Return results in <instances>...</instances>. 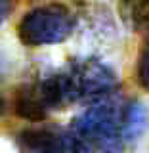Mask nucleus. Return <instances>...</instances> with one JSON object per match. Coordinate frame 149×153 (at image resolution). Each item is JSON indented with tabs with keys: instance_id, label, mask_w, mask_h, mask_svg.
<instances>
[{
	"instance_id": "9d476101",
	"label": "nucleus",
	"mask_w": 149,
	"mask_h": 153,
	"mask_svg": "<svg viewBox=\"0 0 149 153\" xmlns=\"http://www.w3.org/2000/svg\"><path fill=\"white\" fill-rule=\"evenodd\" d=\"M2 109H4V102H2V98H0V113H2Z\"/></svg>"
},
{
	"instance_id": "423d86ee",
	"label": "nucleus",
	"mask_w": 149,
	"mask_h": 153,
	"mask_svg": "<svg viewBox=\"0 0 149 153\" xmlns=\"http://www.w3.org/2000/svg\"><path fill=\"white\" fill-rule=\"evenodd\" d=\"M119 16L132 33H142L149 27V0H121Z\"/></svg>"
},
{
	"instance_id": "39448f33",
	"label": "nucleus",
	"mask_w": 149,
	"mask_h": 153,
	"mask_svg": "<svg viewBox=\"0 0 149 153\" xmlns=\"http://www.w3.org/2000/svg\"><path fill=\"white\" fill-rule=\"evenodd\" d=\"M149 128V111L138 100H126L124 105V142L134 143Z\"/></svg>"
},
{
	"instance_id": "f03ea898",
	"label": "nucleus",
	"mask_w": 149,
	"mask_h": 153,
	"mask_svg": "<svg viewBox=\"0 0 149 153\" xmlns=\"http://www.w3.org/2000/svg\"><path fill=\"white\" fill-rule=\"evenodd\" d=\"M124 105L121 92L102 96L71 121V132L84 153H124Z\"/></svg>"
},
{
	"instance_id": "f257e3e1",
	"label": "nucleus",
	"mask_w": 149,
	"mask_h": 153,
	"mask_svg": "<svg viewBox=\"0 0 149 153\" xmlns=\"http://www.w3.org/2000/svg\"><path fill=\"white\" fill-rule=\"evenodd\" d=\"M119 88V76L107 63L84 57L71 59L59 71L21 84L23 107L36 119H48L75 103H90Z\"/></svg>"
},
{
	"instance_id": "20e7f679",
	"label": "nucleus",
	"mask_w": 149,
	"mask_h": 153,
	"mask_svg": "<svg viewBox=\"0 0 149 153\" xmlns=\"http://www.w3.org/2000/svg\"><path fill=\"white\" fill-rule=\"evenodd\" d=\"M19 153H84L71 128L54 123H35L16 134Z\"/></svg>"
},
{
	"instance_id": "1a4fd4ad",
	"label": "nucleus",
	"mask_w": 149,
	"mask_h": 153,
	"mask_svg": "<svg viewBox=\"0 0 149 153\" xmlns=\"http://www.w3.org/2000/svg\"><path fill=\"white\" fill-rule=\"evenodd\" d=\"M31 2H38V0H31ZM40 2H90V0H40Z\"/></svg>"
},
{
	"instance_id": "6e6552de",
	"label": "nucleus",
	"mask_w": 149,
	"mask_h": 153,
	"mask_svg": "<svg viewBox=\"0 0 149 153\" xmlns=\"http://www.w3.org/2000/svg\"><path fill=\"white\" fill-rule=\"evenodd\" d=\"M13 8H16V0H0V25L12 16Z\"/></svg>"
},
{
	"instance_id": "0eeeda50",
	"label": "nucleus",
	"mask_w": 149,
	"mask_h": 153,
	"mask_svg": "<svg viewBox=\"0 0 149 153\" xmlns=\"http://www.w3.org/2000/svg\"><path fill=\"white\" fill-rule=\"evenodd\" d=\"M136 80L145 92H149V27L145 29V36L142 40L140 52L136 57Z\"/></svg>"
},
{
	"instance_id": "7ed1b4c3",
	"label": "nucleus",
	"mask_w": 149,
	"mask_h": 153,
	"mask_svg": "<svg viewBox=\"0 0 149 153\" xmlns=\"http://www.w3.org/2000/svg\"><path fill=\"white\" fill-rule=\"evenodd\" d=\"M76 16L63 2H42L19 19L17 36L21 44L40 48L61 44L75 33Z\"/></svg>"
}]
</instances>
